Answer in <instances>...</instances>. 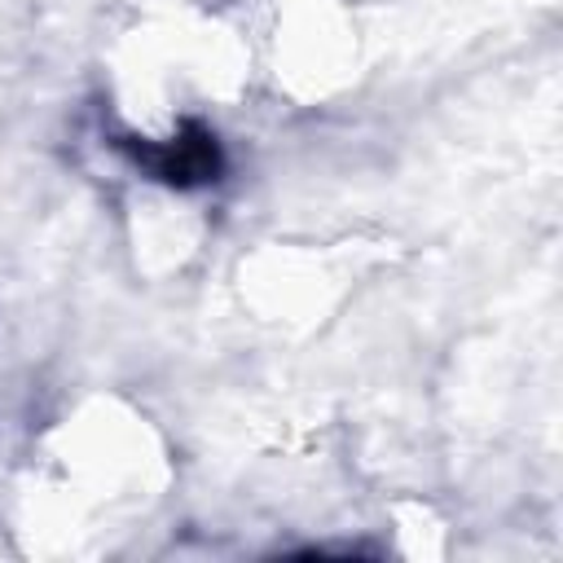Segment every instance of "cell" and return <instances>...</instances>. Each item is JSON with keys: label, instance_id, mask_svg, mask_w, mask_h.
Here are the masks:
<instances>
[{"label": "cell", "instance_id": "cell-1", "mask_svg": "<svg viewBox=\"0 0 563 563\" xmlns=\"http://www.w3.org/2000/svg\"><path fill=\"white\" fill-rule=\"evenodd\" d=\"M48 457L75 506H136L167 475L154 427L119 400H92L57 422Z\"/></svg>", "mask_w": 563, "mask_h": 563}, {"label": "cell", "instance_id": "cell-2", "mask_svg": "<svg viewBox=\"0 0 563 563\" xmlns=\"http://www.w3.org/2000/svg\"><path fill=\"white\" fill-rule=\"evenodd\" d=\"M260 44L290 101H325L361 70V26L343 0H273Z\"/></svg>", "mask_w": 563, "mask_h": 563}, {"label": "cell", "instance_id": "cell-3", "mask_svg": "<svg viewBox=\"0 0 563 563\" xmlns=\"http://www.w3.org/2000/svg\"><path fill=\"white\" fill-rule=\"evenodd\" d=\"M339 286L343 277L330 255L299 246H268L242 268V299L268 321H303L312 312H325Z\"/></svg>", "mask_w": 563, "mask_h": 563}, {"label": "cell", "instance_id": "cell-4", "mask_svg": "<svg viewBox=\"0 0 563 563\" xmlns=\"http://www.w3.org/2000/svg\"><path fill=\"white\" fill-rule=\"evenodd\" d=\"M198 238H202V224H198L194 207H185L180 198H154L136 216V255H145L150 268L185 264L194 255Z\"/></svg>", "mask_w": 563, "mask_h": 563}]
</instances>
